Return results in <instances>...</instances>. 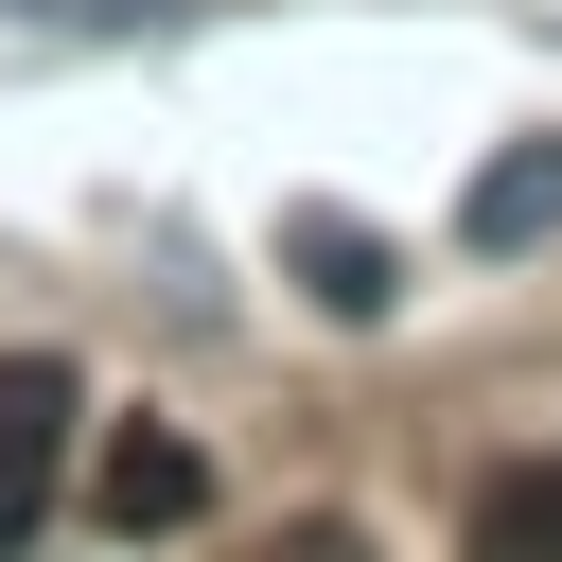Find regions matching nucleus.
Segmentation results:
<instances>
[{
  "label": "nucleus",
  "instance_id": "nucleus-7",
  "mask_svg": "<svg viewBox=\"0 0 562 562\" xmlns=\"http://www.w3.org/2000/svg\"><path fill=\"white\" fill-rule=\"evenodd\" d=\"M263 562H369V527H334V509H316V527H281Z\"/></svg>",
  "mask_w": 562,
  "mask_h": 562
},
{
  "label": "nucleus",
  "instance_id": "nucleus-6",
  "mask_svg": "<svg viewBox=\"0 0 562 562\" xmlns=\"http://www.w3.org/2000/svg\"><path fill=\"white\" fill-rule=\"evenodd\" d=\"M0 18H35V35H158L176 0H0Z\"/></svg>",
  "mask_w": 562,
  "mask_h": 562
},
{
  "label": "nucleus",
  "instance_id": "nucleus-2",
  "mask_svg": "<svg viewBox=\"0 0 562 562\" xmlns=\"http://www.w3.org/2000/svg\"><path fill=\"white\" fill-rule=\"evenodd\" d=\"M88 509H105L123 544H158V527H193V509H211V457H193L176 422H123V439L88 457Z\"/></svg>",
  "mask_w": 562,
  "mask_h": 562
},
{
  "label": "nucleus",
  "instance_id": "nucleus-1",
  "mask_svg": "<svg viewBox=\"0 0 562 562\" xmlns=\"http://www.w3.org/2000/svg\"><path fill=\"white\" fill-rule=\"evenodd\" d=\"M70 422H88L70 351H0V562L35 544V509H53V474H70Z\"/></svg>",
  "mask_w": 562,
  "mask_h": 562
},
{
  "label": "nucleus",
  "instance_id": "nucleus-3",
  "mask_svg": "<svg viewBox=\"0 0 562 562\" xmlns=\"http://www.w3.org/2000/svg\"><path fill=\"white\" fill-rule=\"evenodd\" d=\"M457 246H474V263H509V246H562V140H509V158H474V193H457Z\"/></svg>",
  "mask_w": 562,
  "mask_h": 562
},
{
  "label": "nucleus",
  "instance_id": "nucleus-4",
  "mask_svg": "<svg viewBox=\"0 0 562 562\" xmlns=\"http://www.w3.org/2000/svg\"><path fill=\"white\" fill-rule=\"evenodd\" d=\"M281 263H299V299H316V316H386V299H404L386 228H351V211H299V228H281Z\"/></svg>",
  "mask_w": 562,
  "mask_h": 562
},
{
  "label": "nucleus",
  "instance_id": "nucleus-5",
  "mask_svg": "<svg viewBox=\"0 0 562 562\" xmlns=\"http://www.w3.org/2000/svg\"><path fill=\"white\" fill-rule=\"evenodd\" d=\"M457 544L474 562H562V457H492L474 509H457Z\"/></svg>",
  "mask_w": 562,
  "mask_h": 562
}]
</instances>
